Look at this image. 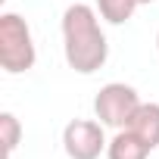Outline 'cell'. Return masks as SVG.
<instances>
[{
  "label": "cell",
  "instance_id": "obj_1",
  "mask_svg": "<svg viewBox=\"0 0 159 159\" xmlns=\"http://www.w3.org/2000/svg\"><path fill=\"white\" fill-rule=\"evenodd\" d=\"M62 53L69 69L78 75H94L109 59V44L100 28L97 7L88 3H72L62 13Z\"/></svg>",
  "mask_w": 159,
  "mask_h": 159
},
{
  "label": "cell",
  "instance_id": "obj_2",
  "mask_svg": "<svg viewBox=\"0 0 159 159\" xmlns=\"http://www.w3.org/2000/svg\"><path fill=\"white\" fill-rule=\"evenodd\" d=\"M38 50L28 22L19 13H3L0 16V66L10 75H22L34 66Z\"/></svg>",
  "mask_w": 159,
  "mask_h": 159
},
{
  "label": "cell",
  "instance_id": "obj_3",
  "mask_svg": "<svg viewBox=\"0 0 159 159\" xmlns=\"http://www.w3.org/2000/svg\"><path fill=\"white\" fill-rule=\"evenodd\" d=\"M137 106H140V97L125 81H109L94 97V116H97V122H103L106 128H116V131L128 125V119L134 116Z\"/></svg>",
  "mask_w": 159,
  "mask_h": 159
},
{
  "label": "cell",
  "instance_id": "obj_4",
  "mask_svg": "<svg viewBox=\"0 0 159 159\" xmlns=\"http://www.w3.org/2000/svg\"><path fill=\"white\" fill-rule=\"evenodd\" d=\"M103 122L94 119H72L62 128V150L69 159H100L106 153V134Z\"/></svg>",
  "mask_w": 159,
  "mask_h": 159
},
{
  "label": "cell",
  "instance_id": "obj_5",
  "mask_svg": "<svg viewBox=\"0 0 159 159\" xmlns=\"http://www.w3.org/2000/svg\"><path fill=\"white\" fill-rule=\"evenodd\" d=\"M150 153H153V147L147 140H140L131 128H119L106 143V159H147Z\"/></svg>",
  "mask_w": 159,
  "mask_h": 159
},
{
  "label": "cell",
  "instance_id": "obj_6",
  "mask_svg": "<svg viewBox=\"0 0 159 159\" xmlns=\"http://www.w3.org/2000/svg\"><path fill=\"white\" fill-rule=\"evenodd\" d=\"M125 128H131L140 140H147L156 150L159 147V103H143L140 100V106L134 109V116L128 119Z\"/></svg>",
  "mask_w": 159,
  "mask_h": 159
},
{
  "label": "cell",
  "instance_id": "obj_7",
  "mask_svg": "<svg viewBox=\"0 0 159 159\" xmlns=\"http://www.w3.org/2000/svg\"><path fill=\"white\" fill-rule=\"evenodd\" d=\"M137 7H140L137 0H97V13H100V19L109 22V25H125V22L134 16Z\"/></svg>",
  "mask_w": 159,
  "mask_h": 159
},
{
  "label": "cell",
  "instance_id": "obj_8",
  "mask_svg": "<svg viewBox=\"0 0 159 159\" xmlns=\"http://www.w3.org/2000/svg\"><path fill=\"white\" fill-rule=\"evenodd\" d=\"M0 140H3V153L7 159L16 153L19 140H22V122L13 116V112H0Z\"/></svg>",
  "mask_w": 159,
  "mask_h": 159
},
{
  "label": "cell",
  "instance_id": "obj_9",
  "mask_svg": "<svg viewBox=\"0 0 159 159\" xmlns=\"http://www.w3.org/2000/svg\"><path fill=\"white\" fill-rule=\"evenodd\" d=\"M137 3H140V7H147V3H156V0H137Z\"/></svg>",
  "mask_w": 159,
  "mask_h": 159
},
{
  "label": "cell",
  "instance_id": "obj_10",
  "mask_svg": "<svg viewBox=\"0 0 159 159\" xmlns=\"http://www.w3.org/2000/svg\"><path fill=\"white\" fill-rule=\"evenodd\" d=\"M156 50H159V31H156Z\"/></svg>",
  "mask_w": 159,
  "mask_h": 159
},
{
  "label": "cell",
  "instance_id": "obj_11",
  "mask_svg": "<svg viewBox=\"0 0 159 159\" xmlns=\"http://www.w3.org/2000/svg\"><path fill=\"white\" fill-rule=\"evenodd\" d=\"M3 3H10V0H3Z\"/></svg>",
  "mask_w": 159,
  "mask_h": 159
}]
</instances>
